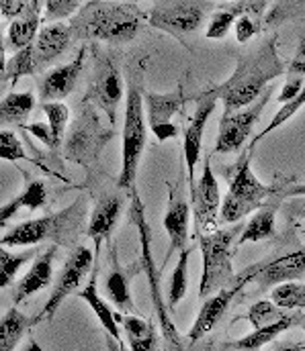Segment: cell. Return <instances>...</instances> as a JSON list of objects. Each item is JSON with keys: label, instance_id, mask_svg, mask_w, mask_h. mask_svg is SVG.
<instances>
[{"label": "cell", "instance_id": "4", "mask_svg": "<svg viewBox=\"0 0 305 351\" xmlns=\"http://www.w3.org/2000/svg\"><path fill=\"white\" fill-rule=\"evenodd\" d=\"M84 215H87L84 198H76L72 204H68L66 208L58 213L14 225L10 231H6L0 237V245L2 247H31L43 241H54L56 245L70 243V239H74L76 233L80 231Z\"/></svg>", "mask_w": 305, "mask_h": 351}, {"label": "cell", "instance_id": "34", "mask_svg": "<svg viewBox=\"0 0 305 351\" xmlns=\"http://www.w3.org/2000/svg\"><path fill=\"white\" fill-rule=\"evenodd\" d=\"M271 300L285 311H302L305 308V284L300 282H285L275 286Z\"/></svg>", "mask_w": 305, "mask_h": 351}, {"label": "cell", "instance_id": "8", "mask_svg": "<svg viewBox=\"0 0 305 351\" xmlns=\"http://www.w3.org/2000/svg\"><path fill=\"white\" fill-rule=\"evenodd\" d=\"M211 8L209 0H156L148 23L185 43L187 35H195L203 27Z\"/></svg>", "mask_w": 305, "mask_h": 351}, {"label": "cell", "instance_id": "28", "mask_svg": "<svg viewBox=\"0 0 305 351\" xmlns=\"http://www.w3.org/2000/svg\"><path fill=\"white\" fill-rule=\"evenodd\" d=\"M35 327V321L25 317L16 306H10L0 317V351H14L29 329Z\"/></svg>", "mask_w": 305, "mask_h": 351}, {"label": "cell", "instance_id": "15", "mask_svg": "<svg viewBox=\"0 0 305 351\" xmlns=\"http://www.w3.org/2000/svg\"><path fill=\"white\" fill-rule=\"evenodd\" d=\"M113 139V129L111 131H102L99 125V119L93 110H87L80 119H76L74 123V131L68 139V149L66 156L72 162H95L99 158V152L104 145L106 139Z\"/></svg>", "mask_w": 305, "mask_h": 351}, {"label": "cell", "instance_id": "12", "mask_svg": "<svg viewBox=\"0 0 305 351\" xmlns=\"http://www.w3.org/2000/svg\"><path fill=\"white\" fill-rule=\"evenodd\" d=\"M191 202H193V219H195V233L203 235L211 233V229L219 221V208H221V190L217 184V178L213 174L209 158L205 160L203 172L195 182V188L189 190Z\"/></svg>", "mask_w": 305, "mask_h": 351}, {"label": "cell", "instance_id": "19", "mask_svg": "<svg viewBox=\"0 0 305 351\" xmlns=\"http://www.w3.org/2000/svg\"><path fill=\"white\" fill-rule=\"evenodd\" d=\"M109 258H111V267H109V276L104 280V294L121 313H135L137 308H135L133 298H131V278L135 276L133 271L142 269V262H135L129 267H123L119 262L115 245H113Z\"/></svg>", "mask_w": 305, "mask_h": 351}, {"label": "cell", "instance_id": "38", "mask_svg": "<svg viewBox=\"0 0 305 351\" xmlns=\"http://www.w3.org/2000/svg\"><path fill=\"white\" fill-rule=\"evenodd\" d=\"M91 0H43L45 12H43V23H56L62 19L72 16L78 8H82Z\"/></svg>", "mask_w": 305, "mask_h": 351}, {"label": "cell", "instance_id": "11", "mask_svg": "<svg viewBox=\"0 0 305 351\" xmlns=\"http://www.w3.org/2000/svg\"><path fill=\"white\" fill-rule=\"evenodd\" d=\"M217 102H219V94H217V88L215 86L195 96V110H193V117L189 121V127L185 131V141H183V154H185L187 178H189V190H193L195 182H197L195 168H197L199 158H201L205 127H207L213 110L217 108Z\"/></svg>", "mask_w": 305, "mask_h": 351}, {"label": "cell", "instance_id": "16", "mask_svg": "<svg viewBox=\"0 0 305 351\" xmlns=\"http://www.w3.org/2000/svg\"><path fill=\"white\" fill-rule=\"evenodd\" d=\"M123 98V80L121 74L111 58H101L95 70V78L91 90L87 94V100L97 104L106 119L111 121V129L117 121V106Z\"/></svg>", "mask_w": 305, "mask_h": 351}, {"label": "cell", "instance_id": "1", "mask_svg": "<svg viewBox=\"0 0 305 351\" xmlns=\"http://www.w3.org/2000/svg\"><path fill=\"white\" fill-rule=\"evenodd\" d=\"M285 72L287 64L277 51V35L269 37L260 47L240 56L234 74L215 86L223 102V112H234L252 104Z\"/></svg>", "mask_w": 305, "mask_h": 351}, {"label": "cell", "instance_id": "6", "mask_svg": "<svg viewBox=\"0 0 305 351\" xmlns=\"http://www.w3.org/2000/svg\"><path fill=\"white\" fill-rule=\"evenodd\" d=\"M240 233H242V225H234L229 229H217L211 233L197 235L201 256H203V274H201V284H199L201 298H209L211 294L240 280L231 263V254H234Z\"/></svg>", "mask_w": 305, "mask_h": 351}, {"label": "cell", "instance_id": "5", "mask_svg": "<svg viewBox=\"0 0 305 351\" xmlns=\"http://www.w3.org/2000/svg\"><path fill=\"white\" fill-rule=\"evenodd\" d=\"M250 149H242L240 160L229 170V190L225 198L221 200L219 208V223L221 225H234L260 208L267 198H271L277 190L275 186L262 184L250 166Z\"/></svg>", "mask_w": 305, "mask_h": 351}, {"label": "cell", "instance_id": "2", "mask_svg": "<svg viewBox=\"0 0 305 351\" xmlns=\"http://www.w3.org/2000/svg\"><path fill=\"white\" fill-rule=\"evenodd\" d=\"M146 23L144 10L133 2L91 0L70 21L72 39L76 41H104L123 45L135 39Z\"/></svg>", "mask_w": 305, "mask_h": 351}, {"label": "cell", "instance_id": "35", "mask_svg": "<svg viewBox=\"0 0 305 351\" xmlns=\"http://www.w3.org/2000/svg\"><path fill=\"white\" fill-rule=\"evenodd\" d=\"M304 106H305V86H304V90H302V92H300V94L293 98V100H289V102L281 104V108L277 110V114L273 117V121L269 123V127H264V129H262V131H260V133H258V135L252 139V143H250V147H248V149L252 152V149L256 147V143H260V141H262V139H264L269 133H273L275 129H279L281 125H285L289 119H293V117L297 114V110H300V108H304Z\"/></svg>", "mask_w": 305, "mask_h": 351}, {"label": "cell", "instance_id": "46", "mask_svg": "<svg viewBox=\"0 0 305 351\" xmlns=\"http://www.w3.org/2000/svg\"><path fill=\"white\" fill-rule=\"evenodd\" d=\"M277 351H305V343H277Z\"/></svg>", "mask_w": 305, "mask_h": 351}, {"label": "cell", "instance_id": "42", "mask_svg": "<svg viewBox=\"0 0 305 351\" xmlns=\"http://www.w3.org/2000/svg\"><path fill=\"white\" fill-rule=\"evenodd\" d=\"M304 80H302V76H295V78H291V80H287L285 82V86L281 88V94H279V102L281 104H285V102H289V100H293L302 90H304Z\"/></svg>", "mask_w": 305, "mask_h": 351}, {"label": "cell", "instance_id": "24", "mask_svg": "<svg viewBox=\"0 0 305 351\" xmlns=\"http://www.w3.org/2000/svg\"><path fill=\"white\" fill-rule=\"evenodd\" d=\"M304 323L305 315H302V313H289L281 321H275L271 325L258 327L250 335L225 343V351H260L264 346L273 343L279 335H283L285 331H289V329H293L297 325H304Z\"/></svg>", "mask_w": 305, "mask_h": 351}, {"label": "cell", "instance_id": "48", "mask_svg": "<svg viewBox=\"0 0 305 351\" xmlns=\"http://www.w3.org/2000/svg\"><path fill=\"white\" fill-rule=\"evenodd\" d=\"M4 68H6V43L0 33V72H4Z\"/></svg>", "mask_w": 305, "mask_h": 351}, {"label": "cell", "instance_id": "49", "mask_svg": "<svg viewBox=\"0 0 305 351\" xmlns=\"http://www.w3.org/2000/svg\"><path fill=\"white\" fill-rule=\"evenodd\" d=\"M104 343H106V351H125L123 350V346H121L119 341H115L111 335H106V337H104Z\"/></svg>", "mask_w": 305, "mask_h": 351}, {"label": "cell", "instance_id": "3", "mask_svg": "<svg viewBox=\"0 0 305 351\" xmlns=\"http://www.w3.org/2000/svg\"><path fill=\"white\" fill-rule=\"evenodd\" d=\"M131 208H129V215H131V221L137 229V237H139V247H142V256H139V262H142V269L148 278V284H150V294H152V304L156 308V317H158V327H160V333H162V351H183L187 348V337L181 335V331L177 329L174 321H172V313L168 311L166 302H164V296H162V288H160V269L156 265V260L152 256V231H150V225H148V219H146V206H144V200L139 198L137 190H131Z\"/></svg>", "mask_w": 305, "mask_h": 351}, {"label": "cell", "instance_id": "14", "mask_svg": "<svg viewBox=\"0 0 305 351\" xmlns=\"http://www.w3.org/2000/svg\"><path fill=\"white\" fill-rule=\"evenodd\" d=\"M244 274L250 276L260 292H267L285 282H297L305 276V245L281 258H273L254 267H248Z\"/></svg>", "mask_w": 305, "mask_h": 351}, {"label": "cell", "instance_id": "26", "mask_svg": "<svg viewBox=\"0 0 305 351\" xmlns=\"http://www.w3.org/2000/svg\"><path fill=\"white\" fill-rule=\"evenodd\" d=\"M121 323L129 350L131 351H158V327L150 319L144 321L135 315H117Z\"/></svg>", "mask_w": 305, "mask_h": 351}, {"label": "cell", "instance_id": "9", "mask_svg": "<svg viewBox=\"0 0 305 351\" xmlns=\"http://www.w3.org/2000/svg\"><path fill=\"white\" fill-rule=\"evenodd\" d=\"M275 88L269 86L258 100H254L252 104L234 110V112H223L221 121H219V133H217V141H215V152L217 154H236L244 147L246 139L250 137L252 129L256 127L262 110L267 108L271 96H273Z\"/></svg>", "mask_w": 305, "mask_h": 351}, {"label": "cell", "instance_id": "36", "mask_svg": "<svg viewBox=\"0 0 305 351\" xmlns=\"http://www.w3.org/2000/svg\"><path fill=\"white\" fill-rule=\"evenodd\" d=\"M287 315H289V313H285V308H281V306L275 304L273 300H258V302H254V304L248 308V313L244 315V319L250 321L254 329H258V327L271 325V323H275V321H281V319H285Z\"/></svg>", "mask_w": 305, "mask_h": 351}, {"label": "cell", "instance_id": "27", "mask_svg": "<svg viewBox=\"0 0 305 351\" xmlns=\"http://www.w3.org/2000/svg\"><path fill=\"white\" fill-rule=\"evenodd\" d=\"M277 206L279 202H269L262 204L260 210L256 215H252V219L244 225L236 247H242L246 243H258L264 239H271L275 235V219H277Z\"/></svg>", "mask_w": 305, "mask_h": 351}, {"label": "cell", "instance_id": "52", "mask_svg": "<svg viewBox=\"0 0 305 351\" xmlns=\"http://www.w3.org/2000/svg\"><path fill=\"white\" fill-rule=\"evenodd\" d=\"M302 215H304V217H305V202H304V204H302Z\"/></svg>", "mask_w": 305, "mask_h": 351}, {"label": "cell", "instance_id": "47", "mask_svg": "<svg viewBox=\"0 0 305 351\" xmlns=\"http://www.w3.org/2000/svg\"><path fill=\"white\" fill-rule=\"evenodd\" d=\"M289 72L297 74V76H305V60H295L289 68Z\"/></svg>", "mask_w": 305, "mask_h": 351}, {"label": "cell", "instance_id": "41", "mask_svg": "<svg viewBox=\"0 0 305 351\" xmlns=\"http://www.w3.org/2000/svg\"><path fill=\"white\" fill-rule=\"evenodd\" d=\"M31 135H35L43 145H47L49 149H56L54 147V137H52V129L47 123H31L29 127H25Z\"/></svg>", "mask_w": 305, "mask_h": 351}, {"label": "cell", "instance_id": "39", "mask_svg": "<svg viewBox=\"0 0 305 351\" xmlns=\"http://www.w3.org/2000/svg\"><path fill=\"white\" fill-rule=\"evenodd\" d=\"M19 198L23 202V208L37 210L47 202V188L41 180H31V182H27L25 190L19 194Z\"/></svg>", "mask_w": 305, "mask_h": 351}, {"label": "cell", "instance_id": "7", "mask_svg": "<svg viewBox=\"0 0 305 351\" xmlns=\"http://www.w3.org/2000/svg\"><path fill=\"white\" fill-rule=\"evenodd\" d=\"M148 139V123L144 119V90L131 84L127 90L125 123H123V145H121V172L117 178L119 190H135V178L139 170L142 154Z\"/></svg>", "mask_w": 305, "mask_h": 351}, {"label": "cell", "instance_id": "40", "mask_svg": "<svg viewBox=\"0 0 305 351\" xmlns=\"http://www.w3.org/2000/svg\"><path fill=\"white\" fill-rule=\"evenodd\" d=\"M0 160L6 162H25L29 160L23 143L12 131H0Z\"/></svg>", "mask_w": 305, "mask_h": 351}, {"label": "cell", "instance_id": "53", "mask_svg": "<svg viewBox=\"0 0 305 351\" xmlns=\"http://www.w3.org/2000/svg\"><path fill=\"white\" fill-rule=\"evenodd\" d=\"M302 329H304V331H305V323H304V325H302Z\"/></svg>", "mask_w": 305, "mask_h": 351}, {"label": "cell", "instance_id": "31", "mask_svg": "<svg viewBox=\"0 0 305 351\" xmlns=\"http://www.w3.org/2000/svg\"><path fill=\"white\" fill-rule=\"evenodd\" d=\"M244 8H246V0L236 2V4H231L227 8H221V10L213 12L209 23H207L205 37L207 39H223L229 33V29H234V25H236L238 16L244 12Z\"/></svg>", "mask_w": 305, "mask_h": 351}, {"label": "cell", "instance_id": "20", "mask_svg": "<svg viewBox=\"0 0 305 351\" xmlns=\"http://www.w3.org/2000/svg\"><path fill=\"white\" fill-rule=\"evenodd\" d=\"M58 254V245L54 243L52 247H47L43 254H39L35 258V262L31 265V269L23 276V280L19 282L14 296H12V306L23 304L25 300H29L31 296H35L37 292L45 290L52 280H54V260Z\"/></svg>", "mask_w": 305, "mask_h": 351}, {"label": "cell", "instance_id": "45", "mask_svg": "<svg viewBox=\"0 0 305 351\" xmlns=\"http://www.w3.org/2000/svg\"><path fill=\"white\" fill-rule=\"evenodd\" d=\"M183 351H217L213 339H201V341H187V348Z\"/></svg>", "mask_w": 305, "mask_h": 351}, {"label": "cell", "instance_id": "43", "mask_svg": "<svg viewBox=\"0 0 305 351\" xmlns=\"http://www.w3.org/2000/svg\"><path fill=\"white\" fill-rule=\"evenodd\" d=\"M19 208H23V202L19 196H14L12 200H8L6 204L0 206V227H6V223L19 213Z\"/></svg>", "mask_w": 305, "mask_h": 351}, {"label": "cell", "instance_id": "32", "mask_svg": "<svg viewBox=\"0 0 305 351\" xmlns=\"http://www.w3.org/2000/svg\"><path fill=\"white\" fill-rule=\"evenodd\" d=\"M37 70L35 66V58H33V43L21 51H16L10 60H6V68H4V80L10 82V86H16V82L25 76H33Z\"/></svg>", "mask_w": 305, "mask_h": 351}, {"label": "cell", "instance_id": "13", "mask_svg": "<svg viewBox=\"0 0 305 351\" xmlns=\"http://www.w3.org/2000/svg\"><path fill=\"white\" fill-rule=\"evenodd\" d=\"M146 102V119L150 131L156 135L158 141H168L179 135V127L174 125L177 112L185 106L187 96L183 92V86H179L174 92L158 94V92H144Z\"/></svg>", "mask_w": 305, "mask_h": 351}, {"label": "cell", "instance_id": "10", "mask_svg": "<svg viewBox=\"0 0 305 351\" xmlns=\"http://www.w3.org/2000/svg\"><path fill=\"white\" fill-rule=\"evenodd\" d=\"M93 263H97V258L93 256V252L87 245H78L64 263V267L60 269V276L54 284V290L43 306V311L33 319L35 325L41 321H52L58 313V308L62 306V302L70 296L78 292V286L82 284V280L91 274Z\"/></svg>", "mask_w": 305, "mask_h": 351}, {"label": "cell", "instance_id": "23", "mask_svg": "<svg viewBox=\"0 0 305 351\" xmlns=\"http://www.w3.org/2000/svg\"><path fill=\"white\" fill-rule=\"evenodd\" d=\"M121 208H123V198L119 194H106L97 200L91 221H89V229H87L89 237L97 243V254L101 252L102 243L111 239L119 223Z\"/></svg>", "mask_w": 305, "mask_h": 351}, {"label": "cell", "instance_id": "17", "mask_svg": "<svg viewBox=\"0 0 305 351\" xmlns=\"http://www.w3.org/2000/svg\"><path fill=\"white\" fill-rule=\"evenodd\" d=\"M250 282H252L250 276L244 274V276H240V280H238L236 284H231V286H227V288H221L219 292H215V294H211L209 298H205L203 306H201V311H199V315H197V319H195L191 331L187 333V339H189V341H201V339H205V337L217 327V323L223 319V315L227 313L231 300H234Z\"/></svg>", "mask_w": 305, "mask_h": 351}, {"label": "cell", "instance_id": "29", "mask_svg": "<svg viewBox=\"0 0 305 351\" xmlns=\"http://www.w3.org/2000/svg\"><path fill=\"white\" fill-rule=\"evenodd\" d=\"M35 96L31 92H10L0 100V125H21L33 112Z\"/></svg>", "mask_w": 305, "mask_h": 351}, {"label": "cell", "instance_id": "44", "mask_svg": "<svg viewBox=\"0 0 305 351\" xmlns=\"http://www.w3.org/2000/svg\"><path fill=\"white\" fill-rule=\"evenodd\" d=\"M23 6V0H0V14L4 19H16L19 10Z\"/></svg>", "mask_w": 305, "mask_h": 351}, {"label": "cell", "instance_id": "37", "mask_svg": "<svg viewBox=\"0 0 305 351\" xmlns=\"http://www.w3.org/2000/svg\"><path fill=\"white\" fill-rule=\"evenodd\" d=\"M33 256H35L33 250L23 252V254H10V252H6V247L0 245V290L12 284V280L16 278L19 269L25 263L31 262Z\"/></svg>", "mask_w": 305, "mask_h": 351}, {"label": "cell", "instance_id": "21", "mask_svg": "<svg viewBox=\"0 0 305 351\" xmlns=\"http://www.w3.org/2000/svg\"><path fill=\"white\" fill-rule=\"evenodd\" d=\"M170 188V196H168V208L164 215V229L170 237V250H168V258L174 252H183L185 247H189V225H191V206L187 200H183L179 196V192L168 184ZM166 258V260H168Z\"/></svg>", "mask_w": 305, "mask_h": 351}, {"label": "cell", "instance_id": "22", "mask_svg": "<svg viewBox=\"0 0 305 351\" xmlns=\"http://www.w3.org/2000/svg\"><path fill=\"white\" fill-rule=\"evenodd\" d=\"M72 41L70 25L64 23H49L43 29H39L35 41H33V58L37 70L45 68L49 62H54L58 56H62Z\"/></svg>", "mask_w": 305, "mask_h": 351}, {"label": "cell", "instance_id": "25", "mask_svg": "<svg viewBox=\"0 0 305 351\" xmlns=\"http://www.w3.org/2000/svg\"><path fill=\"white\" fill-rule=\"evenodd\" d=\"M91 308L93 313L97 315L99 323L102 325V329L106 331V335H111L115 341L121 343V333H119V321H117V315L111 311V306L106 304V300L99 294V274H97V265H95V271H91V280L89 284L84 286V290L76 292Z\"/></svg>", "mask_w": 305, "mask_h": 351}, {"label": "cell", "instance_id": "51", "mask_svg": "<svg viewBox=\"0 0 305 351\" xmlns=\"http://www.w3.org/2000/svg\"><path fill=\"white\" fill-rule=\"evenodd\" d=\"M25 351H43V350L39 348V343H37L35 339H31V341H29V348H27Z\"/></svg>", "mask_w": 305, "mask_h": 351}, {"label": "cell", "instance_id": "50", "mask_svg": "<svg viewBox=\"0 0 305 351\" xmlns=\"http://www.w3.org/2000/svg\"><path fill=\"white\" fill-rule=\"evenodd\" d=\"M287 196H305V184L291 188V190L287 192Z\"/></svg>", "mask_w": 305, "mask_h": 351}, {"label": "cell", "instance_id": "18", "mask_svg": "<svg viewBox=\"0 0 305 351\" xmlns=\"http://www.w3.org/2000/svg\"><path fill=\"white\" fill-rule=\"evenodd\" d=\"M84 60H87V45L80 49V53L70 64L58 66V68L49 70L45 76H41L39 82H37L41 102L64 100L66 96H70L74 92L76 84H78L80 74H82Z\"/></svg>", "mask_w": 305, "mask_h": 351}, {"label": "cell", "instance_id": "33", "mask_svg": "<svg viewBox=\"0 0 305 351\" xmlns=\"http://www.w3.org/2000/svg\"><path fill=\"white\" fill-rule=\"evenodd\" d=\"M41 110H43L45 117H47V125H49L52 137H54V147L58 149L60 143H62V139H64L66 127H68L70 108H68L62 100H54V102H43V104H41Z\"/></svg>", "mask_w": 305, "mask_h": 351}, {"label": "cell", "instance_id": "30", "mask_svg": "<svg viewBox=\"0 0 305 351\" xmlns=\"http://www.w3.org/2000/svg\"><path fill=\"white\" fill-rule=\"evenodd\" d=\"M193 247H185L179 254V262L172 269V278L168 284V296H166V306L170 313L177 311V306L181 304V300L185 298L187 290H189V260H191Z\"/></svg>", "mask_w": 305, "mask_h": 351}]
</instances>
